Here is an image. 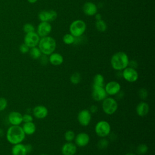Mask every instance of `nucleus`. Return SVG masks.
<instances>
[{"label": "nucleus", "instance_id": "nucleus-1", "mask_svg": "<svg viewBox=\"0 0 155 155\" xmlns=\"http://www.w3.org/2000/svg\"><path fill=\"white\" fill-rule=\"evenodd\" d=\"M25 137V134L22 128L19 125H12L7 131L6 138L13 145L21 143L24 140Z\"/></svg>", "mask_w": 155, "mask_h": 155}, {"label": "nucleus", "instance_id": "nucleus-2", "mask_svg": "<svg viewBox=\"0 0 155 155\" xmlns=\"http://www.w3.org/2000/svg\"><path fill=\"white\" fill-rule=\"evenodd\" d=\"M129 58L126 53L118 51L115 53L111 58V65L115 70L121 71L128 67Z\"/></svg>", "mask_w": 155, "mask_h": 155}, {"label": "nucleus", "instance_id": "nucleus-3", "mask_svg": "<svg viewBox=\"0 0 155 155\" xmlns=\"http://www.w3.org/2000/svg\"><path fill=\"white\" fill-rule=\"evenodd\" d=\"M38 45V48L40 49L41 53L43 54L48 56L54 51L56 47V42L54 38L47 36L40 39Z\"/></svg>", "mask_w": 155, "mask_h": 155}, {"label": "nucleus", "instance_id": "nucleus-4", "mask_svg": "<svg viewBox=\"0 0 155 155\" xmlns=\"http://www.w3.org/2000/svg\"><path fill=\"white\" fill-rule=\"evenodd\" d=\"M87 25L85 22L81 19L73 21L70 25V33L75 38L81 37L85 31Z\"/></svg>", "mask_w": 155, "mask_h": 155}, {"label": "nucleus", "instance_id": "nucleus-5", "mask_svg": "<svg viewBox=\"0 0 155 155\" xmlns=\"http://www.w3.org/2000/svg\"><path fill=\"white\" fill-rule=\"evenodd\" d=\"M117 102L114 98L110 97H106L102 101V110L104 112L108 115H111L114 114L117 110Z\"/></svg>", "mask_w": 155, "mask_h": 155}, {"label": "nucleus", "instance_id": "nucleus-6", "mask_svg": "<svg viewBox=\"0 0 155 155\" xmlns=\"http://www.w3.org/2000/svg\"><path fill=\"white\" fill-rule=\"evenodd\" d=\"M94 131L99 137L102 138L105 137L110 134V124L106 120H100L96 124Z\"/></svg>", "mask_w": 155, "mask_h": 155}, {"label": "nucleus", "instance_id": "nucleus-7", "mask_svg": "<svg viewBox=\"0 0 155 155\" xmlns=\"http://www.w3.org/2000/svg\"><path fill=\"white\" fill-rule=\"evenodd\" d=\"M122 76L125 81L129 82H134L139 78V74L136 70L130 67H127L123 70Z\"/></svg>", "mask_w": 155, "mask_h": 155}, {"label": "nucleus", "instance_id": "nucleus-8", "mask_svg": "<svg viewBox=\"0 0 155 155\" xmlns=\"http://www.w3.org/2000/svg\"><path fill=\"white\" fill-rule=\"evenodd\" d=\"M39 40V36L35 31L26 33L24 39V44H25L29 48L36 47Z\"/></svg>", "mask_w": 155, "mask_h": 155}, {"label": "nucleus", "instance_id": "nucleus-9", "mask_svg": "<svg viewBox=\"0 0 155 155\" xmlns=\"http://www.w3.org/2000/svg\"><path fill=\"white\" fill-rule=\"evenodd\" d=\"M91 120V113L88 110H81L78 114V120L81 125L86 127L88 125Z\"/></svg>", "mask_w": 155, "mask_h": 155}, {"label": "nucleus", "instance_id": "nucleus-10", "mask_svg": "<svg viewBox=\"0 0 155 155\" xmlns=\"http://www.w3.org/2000/svg\"><path fill=\"white\" fill-rule=\"evenodd\" d=\"M104 88L107 94L110 96H114L117 94V93L120 91L121 86L118 82L111 81L104 85Z\"/></svg>", "mask_w": 155, "mask_h": 155}, {"label": "nucleus", "instance_id": "nucleus-11", "mask_svg": "<svg viewBox=\"0 0 155 155\" xmlns=\"http://www.w3.org/2000/svg\"><path fill=\"white\" fill-rule=\"evenodd\" d=\"M58 17V13L53 10H42L38 14V18L41 22H50L54 21Z\"/></svg>", "mask_w": 155, "mask_h": 155}, {"label": "nucleus", "instance_id": "nucleus-12", "mask_svg": "<svg viewBox=\"0 0 155 155\" xmlns=\"http://www.w3.org/2000/svg\"><path fill=\"white\" fill-rule=\"evenodd\" d=\"M92 97L96 101H102L107 97V94L105 91L104 87L92 86Z\"/></svg>", "mask_w": 155, "mask_h": 155}, {"label": "nucleus", "instance_id": "nucleus-13", "mask_svg": "<svg viewBox=\"0 0 155 155\" xmlns=\"http://www.w3.org/2000/svg\"><path fill=\"white\" fill-rule=\"evenodd\" d=\"M52 29L49 22H41L37 28V34L41 37L48 36Z\"/></svg>", "mask_w": 155, "mask_h": 155}, {"label": "nucleus", "instance_id": "nucleus-14", "mask_svg": "<svg viewBox=\"0 0 155 155\" xmlns=\"http://www.w3.org/2000/svg\"><path fill=\"white\" fill-rule=\"evenodd\" d=\"M74 141L76 146L83 147L88 144L90 142V136L87 133L85 132H81L78 133L75 136Z\"/></svg>", "mask_w": 155, "mask_h": 155}, {"label": "nucleus", "instance_id": "nucleus-15", "mask_svg": "<svg viewBox=\"0 0 155 155\" xmlns=\"http://www.w3.org/2000/svg\"><path fill=\"white\" fill-rule=\"evenodd\" d=\"M77 151V146L71 142L65 143L61 148V153L63 155H74Z\"/></svg>", "mask_w": 155, "mask_h": 155}, {"label": "nucleus", "instance_id": "nucleus-16", "mask_svg": "<svg viewBox=\"0 0 155 155\" xmlns=\"http://www.w3.org/2000/svg\"><path fill=\"white\" fill-rule=\"evenodd\" d=\"M33 114L34 116L39 119H44L48 114V110L47 108L44 105H37L33 109Z\"/></svg>", "mask_w": 155, "mask_h": 155}, {"label": "nucleus", "instance_id": "nucleus-17", "mask_svg": "<svg viewBox=\"0 0 155 155\" xmlns=\"http://www.w3.org/2000/svg\"><path fill=\"white\" fill-rule=\"evenodd\" d=\"M8 120L12 125H19L22 122V115L19 112L12 111L9 113Z\"/></svg>", "mask_w": 155, "mask_h": 155}, {"label": "nucleus", "instance_id": "nucleus-18", "mask_svg": "<svg viewBox=\"0 0 155 155\" xmlns=\"http://www.w3.org/2000/svg\"><path fill=\"white\" fill-rule=\"evenodd\" d=\"M82 10L86 15L90 16L95 15L97 12V5L92 2H85L83 5Z\"/></svg>", "mask_w": 155, "mask_h": 155}, {"label": "nucleus", "instance_id": "nucleus-19", "mask_svg": "<svg viewBox=\"0 0 155 155\" xmlns=\"http://www.w3.org/2000/svg\"><path fill=\"white\" fill-rule=\"evenodd\" d=\"M136 111L138 116L141 117L145 116L150 111L149 105L146 102H144V101L140 102L136 107Z\"/></svg>", "mask_w": 155, "mask_h": 155}, {"label": "nucleus", "instance_id": "nucleus-20", "mask_svg": "<svg viewBox=\"0 0 155 155\" xmlns=\"http://www.w3.org/2000/svg\"><path fill=\"white\" fill-rule=\"evenodd\" d=\"M48 61L51 64L54 66H58L61 65L63 63L64 58L60 53L53 52L50 54Z\"/></svg>", "mask_w": 155, "mask_h": 155}, {"label": "nucleus", "instance_id": "nucleus-21", "mask_svg": "<svg viewBox=\"0 0 155 155\" xmlns=\"http://www.w3.org/2000/svg\"><path fill=\"white\" fill-rule=\"evenodd\" d=\"M27 153L25 145L21 143L14 145L12 148V155H27Z\"/></svg>", "mask_w": 155, "mask_h": 155}, {"label": "nucleus", "instance_id": "nucleus-22", "mask_svg": "<svg viewBox=\"0 0 155 155\" xmlns=\"http://www.w3.org/2000/svg\"><path fill=\"white\" fill-rule=\"evenodd\" d=\"M22 130L24 133L27 135H32L36 131V125L33 122H24L22 125Z\"/></svg>", "mask_w": 155, "mask_h": 155}, {"label": "nucleus", "instance_id": "nucleus-23", "mask_svg": "<svg viewBox=\"0 0 155 155\" xmlns=\"http://www.w3.org/2000/svg\"><path fill=\"white\" fill-rule=\"evenodd\" d=\"M93 86L104 87V78L101 74H96L94 76Z\"/></svg>", "mask_w": 155, "mask_h": 155}, {"label": "nucleus", "instance_id": "nucleus-24", "mask_svg": "<svg viewBox=\"0 0 155 155\" xmlns=\"http://www.w3.org/2000/svg\"><path fill=\"white\" fill-rule=\"evenodd\" d=\"M29 53H30V56L33 59H38L42 55V53H41L40 49L36 47L31 48V49L29 50Z\"/></svg>", "mask_w": 155, "mask_h": 155}, {"label": "nucleus", "instance_id": "nucleus-25", "mask_svg": "<svg viewBox=\"0 0 155 155\" xmlns=\"http://www.w3.org/2000/svg\"><path fill=\"white\" fill-rule=\"evenodd\" d=\"M95 27L96 29L101 32L105 31L107 30V27L105 22L102 19L96 21L95 23Z\"/></svg>", "mask_w": 155, "mask_h": 155}, {"label": "nucleus", "instance_id": "nucleus-26", "mask_svg": "<svg viewBox=\"0 0 155 155\" xmlns=\"http://www.w3.org/2000/svg\"><path fill=\"white\" fill-rule=\"evenodd\" d=\"M63 42L67 45H71L74 43L75 42V37H74L70 33L65 34L62 38Z\"/></svg>", "mask_w": 155, "mask_h": 155}, {"label": "nucleus", "instance_id": "nucleus-27", "mask_svg": "<svg viewBox=\"0 0 155 155\" xmlns=\"http://www.w3.org/2000/svg\"><path fill=\"white\" fill-rule=\"evenodd\" d=\"M70 82H71V84L76 85L80 82V81L81 80V76L79 73L75 72L71 75V76L70 78Z\"/></svg>", "mask_w": 155, "mask_h": 155}, {"label": "nucleus", "instance_id": "nucleus-28", "mask_svg": "<svg viewBox=\"0 0 155 155\" xmlns=\"http://www.w3.org/2000/svg\"><path fill=\"white\" fill-rule=\"evenodd\" d=\"M148 150V146L145 143H141L137 146L136 149V152L138 154L143 155L146 154Z\"/></svg>", "mask_w": 155, "mask_h": 155}, {"label": "nucleus", "instance_id": "nucleus-29", "mask_svg": "<svg viewBox=\"0 0 155 155\" xmlns=\"http://www.w3.org/2000/svg\"><path fill=\"white\" fill-rule=\"evenodd\" d=\"M74 132L72 130H68L64 134V138L67 142H71L74 139Z\"/></svg>", "mask_w": 155, "mask_h": 155}, {"label": "nucleus", "instance_id": "nucleus-30", "mask_svg": "<svg viewBox=\"0 0 155 155\" xmlns=\"http://www.w3.org/2000/svg\"><path fill=\"white\" fill-rule=\"evenodd\" d=\"M108 144H109L108 140L107 139L102 137L98 142L97 146L99 149L103 150V149H105L106 148H107V147L108 146Z\"/></svg>", "mask_w": 155, "mask_h": 155}, {"label": "nucleus", "instance_id": "nucleus-31", "mask_svg": "<svg viewBox=\"0 0 155 155\" xmlns=\"http://www.w3.org/2000/svg\"><path fill=\"white\" fill-rule=\"evenodd\" d=\"M138 94H139V97L142 100H145L147 97L148 93V91L146 88H142L139 89V90L138 91Z\"/></svg>", "mask_w": 155, "mask_h": 155}, {"label": "nucleus", "instance_id": "nucleus-32", "mask_svg": "<svg viewBox=\"0 0 155 155\" xmlns=\"http://www.w3.org/2000/svg\"><path fill=\"white\" fill-rule=\"evenodd\" d=\"M23 30H24V31L25 33H28L35 31V27L31 24L27 23V24H25L24 25Z\"/></svg>", "mask_w": 155, "mask_h": 155}, {"label": "nucleus", "instance_id": "nucleus-33", "mask_svg": "<svg viewBox=\"0 0 155 155\" xmlns=\"http://www.w3.org/2000/svg\"><path fill=\"white\" fill-rule=\"evenodd\" d=\"M7 101L4 97H0V111L4 110L7 107Z\"/></svg>", "mask_w": 155, "mask_h": 155}, {"label": "nucleus", "instance_id": "nucleus-34", "mask_svg": "<svg viewBox=\"0 0 155 155\" xmlns=\"http://www.w3.org/2000/svg\"><path fill=\"white\" fill-rule=\"evenodd\" d=\"M33 118L31 115L29 114H25L22 115V122H33Z\"/></svg>", "mask_w": 155, "mask_h": 155}, {"label": "nucleus", "instance_id": "nucleus-35", "mask_svg": "<svg viewBox=\"0 0 155 155\" xmlns=\"http://www.w3.org/2000/svg\"><path fill=\"white\" fill-rule=\"evenodd\" d=\"M19 50L22 53L25 54V53H27L29 51V47L25 44L24 43V44H22L20 45Z\"/></svg>", "mask_w": 155, "mask_h": 155}, {"label": "nucleus", "instance_id": "nucleus-36", "mask_svg": "<svg viewBox=\"0 0 155 155\" xmlns=\"http://www.w3.org/2000/svg\"><path fill=\"white\" fill-rule=\"evenodd\" d=\"M39 58H40L41 63L42 65H46L48 62V58L47 56V55H45V54L41 55Z\"/></svg>", "mask_w": 155, "mask_h": 155}, {"label": "nucleus", "instance_id": "nucleus-37", "mask_svg": "<svg viewBox=\"0 0 155 155\" xmlns=\"http://www.w3.org/2000/svg\"><path fill=\"white\" fill-rule=\"evenodd\" d=\"M97 107L96 105H92L90 108V112L92 114H94L97 111Z\"/></svg>", "mask_w": 155, "mask_h": 155}, {"label": "nucleus", "instance_id": "nucleus-38", "mask_svg": "<svg viewBox=\"0 0 155 155\" xmlns=\"http://www.w3.org/2000/svg\"><path fill=\"white\" fill-rule=\"evenodd\" d=\"M128 65H130V67H131V68H133L136 69V68L137 67V64L136 61L132 60L131 61H129Z\"/></svg>", "mask_w": 155, "mask_h": 155}, {"label": "nucleus", "instance_id": "nucleus-39", "mask_svg": "<svg viewBox=\"0 0 155 155\" xmlns=\"http://www.w3.org/2000/svg\"><path fill=\"white\" fill-rule=\"evenodd\" d=\"M25 145V148H26V150H27V153H30L32 150H33V147L31 146V145L30 144H27V145Z\"/></svg>", "mask_w": 155, "mask_h": 155}, {"label": "nucleus", "instance_id": "nucleus-40", "mask_svg": "<svg viewBox=\"0 0 155 155\" xmlns=\"http://www.w3.org/2000/svg\"><path fill=\"white\" fill-rule=\"evenodd\" d=\"M95 18H96V21H97V20H100V19H102V16H101V14L97 13L95 15Z\"/></svg>", "mask_w": 155, "mask_h": 155}, {"label": "nucleus", "instance_id": "nucleus-41", "mask_svg": "<svg viewBox=\"0 0 155 155\" xmlns=\"http://www.w3.org/2000/svg\"><path fill=\"white\" fill-rule=\"evenodd\" d=\"M28 2L31 3V4H33V3H35L38 0H27Z\"/></svg>", "mask_w": 155, "mask_h": 155}, {"label": "nucleus", "instance_id": "nucleus-42", "mask_svg": "<svg viewBox=\"0 0 155 155\" xmlns=\"http://www.w3.org/2000/svg\"><path fill=\"white\" fill-rule=\"evenodd\" d=\"M124 155H136V154H134V153H127V154H125Z\"/></svg>", "mask_w": 155, "mask_h": 155}, {"label": "nucleus", "instance_id": "nucleus-43", "mask_svg": "<svg viewBox=\"0 0 155 155\" xmlns=\"http://www.w3.org/2000/svg\"><path fill=\"white\" fill-rule=\"evenodd\" d=\"M40 155H47V154H45V153H42V154H41Z\"/></svg>", "mask_w": 155, "mask_h": 155}]
</instances>
